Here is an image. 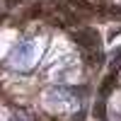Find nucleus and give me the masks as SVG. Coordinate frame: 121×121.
Segmentation results:
<instances>
[{
  "label": "nucleus",
  "instance_id": "1",
  "mask_svg": "<svg viewBox=\"0 0 121 121\" xmlns=\"http://www.w3.org/2000/svg\"><path fill=\"white\" fill-rule=\"evenodd\" d=\"M73 41H78L80 48L90 51V48H95L99 44V34L95 29H78V32H73Z\"/></svg>",
  "mask_w": 121,
  "mask_h": 121
},
{
  "label": "nucleus",
  "instance_id": "4",
  "mask_svg": "<svg viewBox=\"0 0 121 121\" xmlns=\"http://www.w3.org/2000/svg\"><path fill=\"white\" fill-rule=\"evenodd\" d=\"M36 15H41V7H39V5H36V7H32V10H29V17H36Z\"/></svg>",
  "mask_w": 121,
  "mask_h": 121
},
{
  "label": "nucleus",
  "instance_id": "5",
  "mask_svg": "<svg viewBox=\"0 0 121 121\" xmlns=\"http://www.w3.org/2000/svg\"><path fill=\"white\" fill-rule=\"evenodd\" d=\"M114 63H121V51H116V53H114Z\"/></svg>",
  "mask_w": 121,
  "mask_h": 121
},
{
  "label": "nucleus",
  "instance_id": "6",
  "mask_svg": "<svg viewBox=\"0 0 121 121\" xmlns=\"http://www.w3.org/2000/svg\"><path fill=\"white\" fill-rule=\"evenodd\" d=\"M7 3H10V5H15V3H24V0H7Z\"/></svg>",
  "mask_w": 121,
  "mask_h": 121
},
{
  "label": "nucleus",
  "instance_id": "2",
  "mask_svg": "<svg viewBox=\"0 0 121 121\" xmlns=\"http://www.w3.org/2000/svg\"><path fill=\"white\" fill-rule=\"evenodd\" d=\"M95 116L99 121H107V109H104V102H97L95 104Z\"/></svg>",
  "mask_w": 121,
  "mask_h": 121
},
{
  "label": "nucleus",
  "instance_id": "3",
  "mask_svg": "<svg viewBox=\"0 0 121 121\" xmlns=\"http://www.w3.org/2000/svg\"><path fill=\"white\" fill-rule=\"evenodd\" d=\"M114 80H116V75H114V73H112V75H109V78L104 80V85H102V95H107L109 90L114 87Z\"/></svg>",
  "mask_w": 121,
  "mask_h": 121
}]
</instances>
